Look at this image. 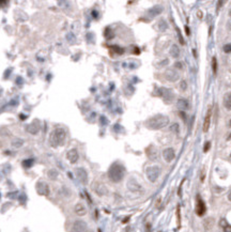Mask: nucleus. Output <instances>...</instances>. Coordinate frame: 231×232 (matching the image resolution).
Wrapping results in <instances>:
<instances>
[{"label": "nucleus", "mask_w": 231, "mask_h": 232, "mask_svg": "<svg viewBox=\"0 0 231 232\" xmlns=\"http://www.w3.org/2000/svg\"><path fill=\"white\" fill-rule=\"evenodd\" d=\"M169 124V118L164 115H156L146 121V126L150 130H161Z\"/></svg>", "instance_id": "f257e3e1"}, {"label": "nucleus", "mask_w": 231, "mask_h": 232, "mask_svg": "<svg viewBox=\"0 0 231 232\" xmlns=\"http://www.w3.org/2000/svg\"><path fill=\"white\" fill-rule=\"evenodd\" d=\"M124 175H125V168L123 165L119 163H115L110 166L108 170V177L112 182L118 183L124 178Z\"/></svg>", "instance_id": "f03ea898"}, {"label": "nucleus", "mask_w": 231, "mask_h": 232, "mask_svg": "<svg viewBox=\"0 0 231 232\" xmlns=\"http://www.w3.org/2000/svg\"><path fill=\"white\" fill-rule=\"evenodd\" d=\"M65 136H66V132L61 128V127H57L55 128L54 131L51 132V137H49V141H51V145L53 147H58V145H63L65 139Z\"/></svg>", "instance_id": "7ed1b4c3"}, {"label": "nucleus", "mask_w": 231, "mask_h": 232, "mask_svg": "<svg viewBox=\"0 0 231 232\" xmlns=\"http://www.w3.org/2000/svg\"><path fill=\"white\" fill-rule=\"evenodd\" d=\"M146 174H147V178L149 179V181L155 182L159 179V174H161V168L159 166L149 167L146 170Z\"/></svg>", "instance_id": "20e7f679"}, {"label": "nucleus", "mask_w": 231, "mask_h": 232, "mask_svg": "<svg viewBox=\"0 0 231 232\" xmlns=\"http://www.w3.org/2000/svg\"><path fill=\"white\" fill-rule=\"evenodd\" d=\"M159 95H162V98H164V101L166 102L167 104L171 103L174 100V93L170 89H166V88L159 89Z\"/></svg>", "instance_id": "39448f33"}, {"label": "nucleus", "mask_w": 231, "mask_h": 232, "mask_svg": "<svg viewBox=\"0 0 231 232\" xmlns=\"http://www.w3.org/2000/svg\"><path fill=\"white\" fill-rule=\"evenodd\" d=\"M206 211V207L204 201L200 196H197V203H196V214L198 216H203Z\"/></svg>", "instance_id": "423d86ee"}, {"label": "nucleus", "mask_w": 231, "mask_h": 232, "mask_svg": "<svg viewBox=\"0 0 231 232\" xmlns=\"http://www.w3.org/2000/svg\"><path fill=\"white\" fill-rule=\"evenodd\" d=\"M87 229V224L83 220H75L71 227V232H85Z\"/></svg>", "instance_id": "0eeeda50"}, {"label": "nucleus", "mask_w": 231, "mask_h": 232, "mask_svg": "<svg viewBox=\"0 0 231 232\" xmlns=\"http://www.w3.org/2000/svg\"><path fill=\"white\" fill-rule=\"evenodd\" d=\"M164 75H165V78H166L168 81H170V83H176V81L179 80V78H180V76H179V74H178L177 71H176V70H172V69L167 70Z\"/></svg>", "instance_id": "6e6552de"}, {"label": "nucleus", "mask_w": 231, "mask_h": 232, "mask_svg": "<svg viewBox=\"0 0 231 232\" xmlns=\"http://www.w3.org/2000/svg\"><path fill=\"white\" fill-rule=\"evenodd\" d=\"M163 157H164V160H166L167 163H170V162H172L174 160V157H176V153H174V150L172 148H167L163 151Z\"/></svg>", "instance_id": "1a4fd4ad"}, {"label": "nucleus", "mask_w": 231, "mask_h": 232, "mask_svg": "<svg viewBox=\"0 0 231 232\" xmlns=\"http://www.w3.org/2000/svg\"><path fill=\"white\" fill-rule=\"evenodd\" d=\"M36 190H38V192L40 195H43V196H46V195L49 194V187H48V185L45 182H38Z\"/></svg>", "instance_id": "9d476101"}, {"label": "nucleus", "mask_w": 231, "mask_h": 232, "mask_svg": "<svg viewBox=\"0 0 231 232\" xmlns=\"http://www.w3.org/2000/svg\"><path fill=\"white\" fill-rule=\"evenodd\" d=\"M211 118H212V106H209L206 119H204V122H203V128H202L204 133H206V132L209 131L210 125H211Z\"/></svg>", "instance_id": "9b49d317"}, {"label": "nucleus", "mask_w": 231, "mask_h": 232, "mask_svg": "<svg viewBox=\"0 0 231 232\" xmlns=\"http://www.w3.org/2000/svg\"><path fill=\"white\" fill-rule=\"evenodd\" d=\"M76 174H77V178L79 179V181L83 184H86L88 181V174H87L86 170L83 168H78V169H76Z\"/></svg>", "instance_id": "f8f14e48"}, {"label": "nucleus", "mask_w": 231, "mask_h": 232, "mask_svg": "<svg viewBox=\"0 0 231 232\" xmlns=\"http://www.w3.org/2000/svg\"><path fill=\"white\" fill-rule=\"evenodd\" d=\"M146 153H147V155L150 160H155L157 158V155H159V153H157V150H156L155 147H153V145H150L148 149L146 150Z\"/></svg>", "instance_id": "ddd939ff"}, {"label": "nucleus", "mask_w": 231, "mask_h": 232, "mask_svg": "<svg viewBox=\"0 0 231 232\" xmlns=\"http://www.w3.org/2000/svg\"><path fill=\"white\" fill-rule=\"evenodd\" d=\"M66 157H68V160H70V163L75 164L76 162L78 160V157H79L77 150H75V149L70 150L69 152H68V154H66Z\"/></svg>", "instance_id": "4468645a"}, {"label": "nucleus", "mask_w": 231, "mask_h": 232, "mask_svg": "<svg viewBox=\"0 0 231 232\" xmlns=\"http://www.w3.org/2000/svg\"><path fill=\"white\" fill-rule=\"evenodd\" d=\"M177 106L181 111L189 109V103H188V101L186 98H179L177 102Z\"/></svg>", "instance_id": "2eb2a0df"}, {"label": "nucleus", "mask_w": 231, "mask_h": 232, "mask_svg": "<svg viewBox=\"0 0 231 232\" xmlns=\"http://www.w3.org/2000/svg\"><path fill=\"white\" fill-rule=\"evenodd\" d=\"M163 11H164V9H163L162 5H159V4H156V5H154V7L151 8V9L149 10L148 13H149V15H150V16L154 17V16H157V15L161 14Z\"/></svg>", "instance_id": "dca6fc26"}, {"label": "nucleus", "mask_w": 231, "mask_h": 232, "mask_svg": "<svg viewBox=\"0 0 231 232\" xmlns=\"http://www.w3.org/2000/svg\"><path fill=\"white\" fill-rule=\"evenodd\" d=\"M223 104H224V107L227 109V110H231V91L230 92H227V93L224 95Z\"/></svg>", "instance_id": "f3484780"}, {"label": "nucleus", "mask_w": 231, "mask_h": 232, "mask_svg": "<svg viewBox=\"0 0 231 232\" xmlns=\"http://www.w3.org/2000/svg\"><path fill=\"white\" fill-rule=\"evenodd\" d=\"M93 188H94V190L96 192V194L100 195V196H103V195H105V194L107 192V189L105 187V185L101 184V183H95Z\"/></svg>", "instance_id": "a211bd4d"}, {"label": "nucleus", "mask_w": 231, "mask_h": 232, "mask_svg": "<svg viewBox=\"0 0 231 232\" xmlns=\"http://www.w3.org/2000/svg\"><path fill=\"white\" fill-rule=\"evenodd\" d=\"M75 213L78 215V216H83V215H86V213H87V209L85 207L83 204L77 203L75 205Z\"/></svg>", "instance_id": "6ab92c4d"}, {"label": "nucleus", "mask_w": 231, "mask_h": 232, "mask_svg": "<svg viewBox=\"0 0 231 232\" xmlns=\"http://www.w3.org/2000/svg\"><path fill=\"white\" fill-rule=\"evenodd\" d=\"M170 55L172 56L173 58H179L180 56V48L178 47V45L173 44L171 46V49H170Z\"/></svg>", "instance_id": "aec40b11"}, {"label": "nucleus", "mask_w": 231, "mask_h": 232, "mask_svg": "<svg viewBox=\"0 0 231 232\" xmlns=\"http://www.w3.org/2000/svg\"><path fill=\"white\" fill-rule=\"evenodd\" d=\"M39 128H40L39 125H36V124L31 123L28 127H27V131H28L29 133H31V134H36V133H38Z\"/></svg>", "instance_id": "412c9836"}, {"label": "nucleus", "mask_w": 231, "mask_h": 232, "mask_svg": "<svg viewBox=\"0 0 231 232\" xmlns=\"http://www.w3.org/2000/svg\"><path fill=\"white\" fill-rule=\"evenodd\" d=\"M168 28V25H167V23L165 20H161L159 23V31H165V30Z\"/></svg>", "instance_id": "4be33fe9"}, {"label": "nucleus", "mask_w": 231, "mask_h": 232, "mask_svg": "<svg viewBox=\"0 0 231 232\" xmlns=\"http://www.w3.org/2000/svg\"><path fill=\"white\" fill-rule=\"evenodd\" d=\"M212 70H213L214 75H216V73H217V60H216V57H213V58H212Z\"/></svg>", "instance_id": "5701e85b"}, {"label": "nucleus", "mask_w": 231, "mask_h": 232, "mask_svg": "<svg viewBox=\"0 0 231 232\" xmlns=\"http://www.w3.org/2000/svg\"><path fill=\"white\" fill-rule=\"evenodd\" d=\"M24 141H23L22 139H14L13 142H12V145L15 147V148H19V147H22Z\"/></svg>", "instance_id": "b1692460"}, {"label": "nucleus", "mask_w": 231, "mask_h": 232, "mask_svg": "<svg viewBox=\"0 0 231 232\" xmlns=\"http://www.w3.org/2000/svg\"><path fill=\"white\" fill-rule=\"evenodd\" d=\"M58 177V173L56 170H49L48 171V178H51V180H56V178Z\"/></svg>", "instance_id": "393cba45"}, {"label": "nucleus", "mask_w": 231, "mask_h": 232, "mask_svg": "<svg viewBox=\"0 0 231 232\" xmlns=\"http://www.w3.org/2000/svg\"><path fill=\"white\" fill-rule=\"evenodd\" d=\"M32 164H33L32 160H26L23 162V166L25 167V168H30V167L32 166Z\"/></svg>", "instance_id": "a878e982"}, {"label": "nucleus", "mask_w": 231, "mask_h": 232, "mask_svg": "<svg viewBox=\"0 0 231 232\" xmlns=\"http://www.w3.org/2000/svg\"><path fill=\"white\" fill-rule=\"evenodd\" d=\"M177 224L178 227L181 226V216H180V207H177Z\"/></svg>", "instance_id": "bb28decb"}, {"label": "nucleus", "mask_w": 231, "mask_h": 232, "mask_svg": "<svg viewBox=\"0 0 231 232\" xmlns=\"http://www.w3.org/2000/svg\"><path fill=\"white\" fill-rule=\"evenodd\" d=\"M224 51L225 53H227V54H229V53H231V44H226L224 46Z\"/></svg>", "instance_id": "cd10ccee"}, {"label": "nucleus", "mask_w": 231, "mask_h": 232, "mask_svg": "<svg viewBox=\"0 0 231 232\" xmlns=\"http://www.w3.org/2000/svg\"><path fill=\"white\" fill-rule=\"evenodd\" d=\"M186 87H187V83H186V81H181V83H180V88H181V90H183V91H185L186 90Z\"/></svg>", "instance_id": "c85d7f7f"}, {"label": "nucleus", "mask_w": 231, "mask_h": 232, "mask_svg": "<svg viewBox=\"0 0 231 232\" xmlns=\"http://www.w3.org/2000/svg\"><path fill=\"white\" fill-rule=\"evenodd\" d=\"M111 48H112V49H113V50L116 51V53H117V54H119V55H120V54H122V53H123V49H121V48L118 47V46H112Z\"/></svg>", "instance_id": "c756f323"}, {"label": "nucleus", "mask_w": 231, "mask_h": 232, "mask_svg": "<svg viewBox=\"0 0 231 232\" xmlns=\"http://www.w3.org/2000/svg\"><path fill=\"white\" fill-rule=\"evenodd\" d=\"M210 148H211V142L208 141L206 143V145H204V149H203V151H204V152H208V151L210 150Z\"/></svg>", "instance_id": "7c9ffc66"}, {"label": "nucleus", "mask_w": 231, "mask_h": 232, "mask_svg": "<svg viewBox=\"0 0 231 232\" xmlns=\"http://www.w3.org/2000/svg\"><path fill=\"white\" fill-rule=\"evenodd\" d=\"M224 232H231V226L230 225H226L224 227Z\"/></svg>", "instance_id": "2f4dec72"}, {"label": "nucleus", "mask_w": 231, "mask_h": 232, "mask_svg": "<svg viewBox=\"0 0 231 232\" xmlns=\"http://www.w3.org/2000/svg\"><path fill=\"white\" fill-rule=\"evenodd\" d=\"M174 66H176V68H178V69H183V66H182V63H181V62H177Z\"/></svg>", "instance_id": "473e14b6"}, {"label": "nucleus", "mask_w": 231, "mask_h": 232, "mask_svg": "<svg viewBox=\"0 0 231 232\" xmlns=\"http://www.w3.org/2000/svg\"><path fill=\"white\" fill-rule=\"evenodd\" d=\"M185 32H186V34H187V35H189V34H191V30H189V28H188L187 26H185Z\"/></svg>", "instance_id": "72a5a7b5"}, {"label": "nucleus", "mask_w": 231, "mask_h": 232, "mask_svg": "<svg viewBox=\"0 0 231 232\" xmlns=\"http://www.w3.org/2000/svg\"><path fill=\"white\" fill-rule=\"evenodd\" d=\"M228 199H229V200H230V201H231V192H229V195H228Z\"/></svg>", "instance_id": "f704fd0d"}, {"label": "nucleus", "mask_w": 231, "mask_h": 232, "mask_svg": "<svg viewBox=\"0 0 231 232\" xmlns=\"http://www.w3.org/2000/svg\"><path fill=\"white\" fill-rule=\"evenodd\" d=\"M229 126L231 127V120H230V121H229Z\"/></svg>", "instance_id": "c9c22d12"}, {"label": "nucleus", "mask_w": 231, "mask_h": 232, "mask_svg": "<svg viewBox=\"0 0 231 232\" xmlns=\"http://www.w3.org/2000/svg\"><path fill=\"white\" fill-rule=\"evenodd\" d=\"M228 139H231V135H229V137H228Z\"/></svg>", "instance_id": "e433bc0d"}, {"label": "nucleus", "mask_w": 231, "mask_h": 232, "mask_svg": "<svg viewBox=\"0 0 231 232\" xmlns=\"http://www.w3.org/2000/svg\"><path fill=\"white\" fill-rule=\"evenodd\" d=\"M98 232H101V230H98Z\"/></svg>", "instance_id": "4c0bfd02"}, {"label": "nucleus", "mask_w": 231, "mask_h": 232, "mask_svg": "<svg viewBox=\"0 0 231 232\" xmlns=\"http://www.w3.org/2000/svg\"><path fill=\"white\" fill-rule=\"evenodd\" d=\"M230 15H231V12H230Z\"/></svg>", "instance_id": "58836bf2"}, {"label": "nucleus", "mask_w": 231, "mask_h": 232, "mask_svg": "<svg viewBox=\"0 0 231 232\" xmlns=\"http://www.w3.org/2000/svg\"><path fill=\"white\" fill-rule=\"evenodd\" d=\"M159 232H162V231H159Z\"/></svg>", "instance_id": "ea45409f"}]
</instances>
